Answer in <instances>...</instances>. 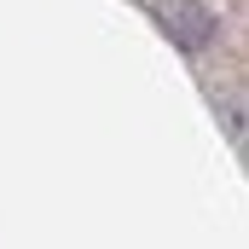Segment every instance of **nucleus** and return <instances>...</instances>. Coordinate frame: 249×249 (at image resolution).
<instances>
[{
	"label": "nucleus",
	"instance_id": "1",
	"mask_svg": "<svg viewBox=\"0 0 249 249\" xmlns=\"http://www.w3.org/2000/svg\"><path fill=\"white\" fill-rule=\"evenodd\" d=\"M168 23H174V35H180L186 47H203V41H209V12H203V6H191V0H174Z\"/></svg>",
	"mask_w": 249,
	"mask_h": 249
}]
</instances>
